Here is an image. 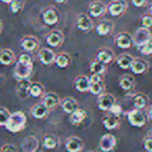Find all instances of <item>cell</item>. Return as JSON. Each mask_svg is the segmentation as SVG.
<instances>
[{
    "label": "cell",
    "mask_w": 152,
    "mask_h": 152,
    "mask_svg": "<svg viewBox=\"0 0 152 152\" xmlns=\"http://www.w3.org/2000/svg\"><path fill=\"white\" fill-rule=\"evenodd\" d=\"M90 78V90L93 95H101L104 91V83L101 75L99 74H92Z\"/></svg>",
    "instance_id": "52a82bcc"
},
{
    "label": "cell",
    "mask_w": 152,
    "mask_h": 152,
    "mask_svg": "<svg viewBox=\"0 0 152 152\" xmlns=\"http://www.w3.org/2000/svg\"><path fill=\"white\" fill-rule=\"evenodd\" d=\"M34 69V63H22V61H17L14 69V76L17 80L21 79H28L29 76L32 73Z\"/></svg>",
    "instance_id": "7a4b0ae2"
},
{
    "label": "cell",
    "mask_w": 152,
    "mask_h": 152,
    "mask_svg": "<svg viewBox=\"0 0 152 152\" xmlns=\"http://www.w3.org/2000/svg\"><path fill=\"white\" fill-rule=\"evenodd\" d=\"M106 10H107V7L100 0H95L89 4V13L94 18L101 17L102 15L105 14Z\"/></svg>",
    "instance_id": "5bb4252c"
},
{
    "label": "cell",
    "mask_w": 152,
    "mask_h": 152,
    "mask_svg": "<svg viewBox=\"0 0 152 152\" xmlns=\"http://www.w3.org/2000/svg\"><path fill=\"white\" fill-rule=\"evenodd\" d=\"M42 103L44 104L48 110H53V108H55L59 103H61V99H59L57 94L47 93L43 96Z\"/></svg>",
    "instance_id": "d6986e66"
},
{
    "label": "cell",
    "mask_w": 152,
    "mask_h": 152,
    "mask_svg": "<svg viewBox=\"0 0 152 152\" xmlns=\"http://www.w3.org/2000/svg\"><path fill=\"white\" fill-rule=\"evenodd\" d=\"M2 28H3V23H2V21H1V19H0V34L2 31Z\"/></svg>",
    "instance_id": "681fc988"
},
{
    "label": "cell",
    "mask_w": 152,
    "mask_h": 152,
    "mask_svg": "<svg viewBox=\"0 0 152 152\" xmlns=\"http://www.w3.org/2000/svg\"><path fill=\"white\" fill-rule=\"evenodd\" d=\"M132 103L134 108H137V110H144V108L147 106L148 103V97L145 95V94H135L132 97Z\"/></svg>",
    "instance_id": "1f68e13d"
},
{
    "label": "cell",
    "mask_w": 152,
    "mask_h": 152,
    "mask_svg": "<svg viewBox=\"0 0 152 152\" xmlns=\"http://www.w3.org/2000/svg\"><path fill=\"white\" fill-rule=\"evenodd\" d=\"M144 148L148 152H152V137H149V135H147L144 139Z\"/></svg>",
    "instance_id": "60d3db41"
},
{
    "label": "cell",
    "mask_w": 152,
    "mask_h": 152,
    "mask_svg": "<svg viewBox=\"0 0 152 152\" xmlns=\"http://www.w3.org/2000/svg\"><path fill=\"white\" fill-rule=\"evenodd\" d=\"M147 0H131V3L134 5L135 7H142L146 4Z\"/></svg>",
    "instance_id": "ee69618b"
},
{
    "label": "cell",
    "mask_w": 152,
    "mask_h": 152,
    "mask_svg": "<svg viewBox=\"0 0 152 152\" xmlns=\"http://www.w3.org/2000/svg\"><path fill=\"white\" fill-rule=\"evenodd\" d=\"M115 103H116V97L110 93H102L98 97L97 105L98 108L102 112H108Z\"/></svg>",
    "instance_id": "ba28073f"
},
{
    "label": "cell",
    "mask_w": 152,
    "mask_h": 152,
    "mask_svg": "<svg viewBox=\"0 0 152 152\" xmlns=\"http://www.w3.org/2000/svg\"><path fill=\"white\" fill-rule=\"evenodd\" d=\"M3 152H17V148L15 145H12V144H7L1 148Z\"/></svg>",
    "instance_id": "7bdbcfd3"
},
{
    "label": "cell",
    "mask_w": 152,
    "mask_h": 152,
    "mask_svg": "<svg viewBox=\"0 0 152 152\" xmlns=\"http://www.w3.org/2000/svg\"><path fill=\"white\" fill-rule=\"evenodd\" d=\"M59 145V139L55 134H46L43 139V147L47 150L55 149Z\"/></svg>",
    "instance_id": "83f0119b"
},
{
    "label": "cell",
    "mask_w": 152,
    "mask_h": 152,
    "mask_svg": "<svg viewBox=\"0 0 152 152\" xmlns=\"http://www.w3.org/2000/svg\"><path fill=\"white\" fill-rule=\"evenodd\" d=\"M26 122H27L26 115L23 112H21V110H18V112L11 114L7 124H5V128L10 132H20V131H22L25 128Z\"/></svg>",
    "instance_id": "6da1fadb"
},
{
    "label": "cell",
    "mask_w": 152,
    "mask_h": 152,
    "mask_svg": "<svg viewBox=\"0 0 152 152\" xmlns=\"http://www.w3.org/2000/svg\"><path fill=\"white\" fill-rule=\"evenodd\" d=\"M48 110H49L48 108L41 102V103H38L34 106H32L30 113H31V116L34 117V119H37V120H42V119L47 117Z\"/></svg>",
    "instance_id": "484cf974"
},
{
    "label": "cell",
    "mask_w": 152,
    "mask_h": 152,
    "mask_svg": "<svg viewBox=\"0 0 152 152\" xmlns=\"http://www.w3.org/2000/svg\"><path fill=\"white\" fill-rule=\"evenodd\" d=\"M117 145V139L114 134L106 133L101 137L99 141V147L103 152H110L116 147Z\"/></svg>",
    "instance_id": "30bf717a"
},
{
    "label": "cell",
    "mask_w": 152,
    "mask_h": 152,
    "mask_svg": "<svg viewBox=\"0 0 152 152\" xmlns=\"http://www.w3.org/2000/svg\"><path fill=\"white\" fill-rule=\"evenodd\" d=\"M54 64L58 68L65 69L70 65V56L67 53H59V54L55 55Z\"/></svg>",
    "instance_id": "d6a6232c"
},
{
    "label": "cell",
    "mask_w": 152,
    "mask_h": 152,
    "mask_svg": "<svg viewBox=\"0 0 152 152\" xmlns=\"http://www.w3.org/2000/svg\"><path fill=\"white\" fill-rule=\"evenodd\" d=\"M56 3H61V4H63V3H66L68 1V0H54Z\"/></svg>",
    "instance_id": "bcb514c9"
},
{
    "label": "cell",
    "mask_w": 152,
    "mask_h": 152,
    "mask_svg": "<svg viewBox=\"0 0 152 152\" xmlns=\"http://www.w3.org/2000/svg\"><path fill=\"white\" fill-rule=\"evenodd\" d=\"M23 152H37L39 149V140L34 135H28L21 142Z\"/></svg>",
    "instance_id": "9a60e30c"
},
{
    "label": "cell",
    "mask_w": 152,
    "mask_h": 152,
    "mask_svg": "<svg viewBox=\"0 0 152 152\" xmlns=\"http://www.w3.org/2000/svg\"><path fill=\"white\" fill-rule=\"evenodd\" d=\"M150 41H152V31L150 30V28L142 26V27L137 28L134 34H132V42L137 48Z\"/></svg>",
    "instance_id": "3957f363"
},
{
    "label": "cell",
    "mask_w": 152,
    "mask_h": 152,
    "mask_svg": "<svg viewBox=\"0 0 152 152\" xmlns=\"http://www.w3.org/2000/svg\"><path fill=\"white\" fill-rule=\"evenodd\" d=\"M39 59L41 64L44 66H50L54 63L55 54L51 49L49 48H43L39 51Z\"/></svg>",
    "instance_id": "e0dca14e"
},
{
    "label": "cell",
    "mask_w": 152,
    "mask_h": 152,
    "mask_svg": "<svg viewBox=\"0 0 152 152\" xmlns=\"http://www.w3.org/2000/svg\"><path fill=\"white\" fill-rule=\"evenodd\" d=\"M119 86L124 91H130L134 86V77L129 74L123 75L119 80Z\"/></svg>",
    "instance_id": "4dcf8cb0"
},
{
    "label": "cell",
    "mask_w": 152,
    "mask_h": 152,
    "mask_svg": "<svg viewBox=\"0 0 152 152\" xmlns=\"http://www.w3.org/2000/svg\"><path fill=\"white\" fill-rule=\"evenodd\" d=\"M127 120H128L129 124L133 127H143L147 122V117L146 114L143 112V110H137V108H133L130 112L127 113Z\"/></svg>",
    "instance_id": "277c9868"
},
{
    "label": "cell",
    "mask_w": 152,
    "mask_h": 152,
    "mask_svg": "<svg viewBox=\"0 0 152 152\" xmlns=\"http://www.w3.org/2000/svg\"><path fill=\"white\" fill-rule=\"evenodd\" d=\"M21 47L25 52H34L40 47V41L32 36H26L21 40Z\"/></svg>",
    "instance_id": "7c38bea8"
},
{
    "label": "cell",
    "mask_w": 152,
    "mask_h": 152,
    "mask_svg": "<svg viewBox=\"0 0 152 152\" xmlns=\"http://www.w3.org/2000/svg\"><path fill=\"white\" fill-rule=\"evenodd\" d=\"M18 61H22V63H31L32 57H31V55H30L29 53L24 52V53H22V54H20Z\"/></svg>",
    "instance_id": "b9f144b4"
},
{
    "label": "cell",
    "mask_w": 152,
    "mask_h": 152,
    "mask_svg": "<svg viewBox=\"0 0 152 152\" xmlns=\"http://www.w3.org/2000/svg\"><path fill=\"white\" fill-rule=\"evenodd\" d=\"M133 57L131 56L128 53H123L120 56L117 58V65L120 69L126 70V69H130V66L132 64Z\"/></svg>",
    "instance_id": "f546056e"
},
{
    "label": "cell",
    "mask_w": 152,
    "mask_h": 152,
    "mask_svg": "<svg viewBox=\"0 0 152 152\" xmlns=\"http://www.w3.org/2000/svg\"><path fill=\"white\" fill-rule=\"evenodd\" d=\"M96 58L106 65V64L112 63V61L114 59V52L107 48H102L97 52Z\"/></svg>",
    "instance_id": "f1b7e54d"
},
{
    "label": "cell",
    "mask_w": 152,
    "mask_h": 152,
    "mask_svg": "<svg viewBox=\"0 0 152 152\" xmlns=\"http://www.w3.org/2000/svg\"><path fill=\"white\" fill-rule=\"evenodd\" d=\"M102 124H103L104 128L108 129V130L116 129L120 125V117L108 113L105 116L102 117Z\"/></svg>",
    "instance_id": "ac0fdd59"
},
{
    "label": "cell",
    "mask_w": 152,
    "mask_h": 152,
    "mask_svg": "<svg viewBox=\"0 0 152 152\" xmlns=\"http://www.w3.org/2000/svg\"><path fill=\"white\" fill-rule=\"evenodd\" d=\"M140 52L144 55H151L152 54V41L144 44L143 46L139 47Z\"/></svg>",
    "instance_id": "74e56055"
},
{
    "label": "cell",
    "mask_w": 152,
    "mask_h": 152,
    "mask_svg": "<svg viewBox=\"0 0 152 152\" xmlns=\"http://www.w3.org/2000/svg\"><path fill=\"white\" fill-rule=\"evenodd\" d=\"M11 11L13 14H18L22 9H23L24 5V0H13L11 3Z\"/></svg>",
    "instance_id": "8d00e7d4"
},
{
    "label": "cell",
    "mask_w": 152,
    "mask_h": 152,
    "mask_svg": "<svg viewBox=\"0 0 152 152\" xmlns=\"http://www.w3.org/2000/svg\"><path fill=\"white\" fill-rule=\"evenodd\" d=\"M65 149L68 152H80L83 149V142L78 137H70L65 143Z\"/></svg>",
    "instance_id": "4fadbf2b"
},
{
    "label": "cell",
    "mask_w": 152,
    "mask_h": 152,
    "mask_svg": "<svg viewBox=\"0 0 152 152\" xmlns=\"http://www.w3.org/2000/svg\"><path fill=\"white\" fill-rule=\"evenodd\" d=\"M141 23L143 27L151 28L152 27V16L150 15V14L144 15L143 17L141 18Z\"/></svg>",
    "instance_id": "f35d334b"
},
{
    "label": "cell",
    "mask_w": 152,
    "mask_h": 152,
    "mask_svg": "<svg viewBox=\"0 0 152 152\" xmlns=\"http://www.w3.org/2000/svg\"><path fill=\"white\" fill-rule=\"evenodd\" d=\"M15 61V53L9 48L0 50V64L3 66H10Z\"/></svg>",
    "instance_id": "cb8c5ba5"
},
{
    "label": "cell",
    "mask_w": 152,
    "mask_h": 152,
    "mask_svg": "<svg viewBox=\"0 0 152 152\" xmlns=\"http://www.w3.org/2000/svg\"><path fill=\"white\" fill-rule=\"evenodd\" d=\"M148 11H149V14L152 16V2L149 4V7H148Z\"/></svg>",
    "instance_id": "c3c4849f"
},
{
    "label": "cell",
    "mask_w": 152,
    "mask_h": 152,
    "mask_svg": "<svg viewBox=\"0 0 152 152\" xmlns=\"http://www.w3.org/2000/svg\"><path fill=\"white\" fill-rule=\"evenodd\" d=\"M30 83L28 79H21V80H18L17 88H16V92H17V95L19 96L22 99H25L29 96V87Z\"/></svg>",
    "instance_id": "7402d4cb"
},
{
    "label": "cell",
    "mask_w": 152,
    "mask_h": 152,
    "mask_svg": "<svg viewBox=\"0 0 152 152\" xmlns=\"http://www.w3.org/2000/svg\"><path fill=\"white\" fill-rule=\"evenodd\" d=\"M128 3L126 0H113L107 5V11L113 17H119L126 12Z\"/></svg>",
    "instance_id": "5b68a950"
},
{
    "label": "cell",
    "mask_w": 152,
    "mask_h": 152,
    "mask_svg": "<svg viewBox=\"0 0 152 152\" xmlns=\"http://www.w3.org/2000/svg\"><path fill=\"white\" fill-rule=\"evenodd\" d=\"M44 93V87L40 83H31L29 87V96L34 98H39Z\"/></svg>",
    "instance_id": "836d02e7"
},
{
    "label": "cell",
    "mask_w": 152,
    "mask_h": 152,
    "mask_svg": "<svg viewBox=\"0 0 152 152\" xmlns=\"http://www.w3.org/2000/svg\"><path fill=\"white\" fill-rule=\"evenodd\" d=\"M105 70H106L105 64L101 63V61H98L97 58L92 61L91 66H90V71H91L92 74H99V75H102V74L105 72Z\"/></svg>",
    "instance_id": "e575fe53"
},
{
    "label": "cell",
    "mask_w": 152,
    "mask_h": 152,
    "mask_svg": "<svg viewBox=\"0 0 152 152\" xmlns=\"http://www.w3.org/2000/svg\"><path fill=\"white\" fill-rule=\"evenodd\" d=\"M75 89L78 92H88L90 90V78L86 75H79L75 79Z\"/></svg>",
    "instance_id": "4316f807"
},
{
    "label": "cell",
    "mask_w": 152,
    "mask_h": 152,
    "mask_svg": "<svg viewBox=\"0 0 152 152\" xmlns=\"http://www.w3.org/2000/svg\"><path fill=\"white\" fill-rule=\"evenodd\" d=\"M10 116H11L10 110L3 106H0V126H5Z\"/></svg>",
    "instance_id": "d590c367"
},
{
    "label": "cell",
    "mask_w": 152,
    "mask_h": 152,
    "mask_svg": "<svg viewBox=\"0 0 152 152\" xmlns=\"http://www.w3.org/2000/svg\"><path fill=\"white\" fill-rule=\"evenodd\" d=\"M64 42V34L59 30H52L46 37V43L50 47H57Z\"/></svg>",
    "instance_id": "2e32d148"
},
{
    "label": "cell",
    "mask_w": 152,
    "mask_h": 152,
    "mask_svg": "<svg viewBox=\"0 0 152 152\" xmlns=\"http://www.w3.org/2000/svg\"><path fill=\"white\" fill-rule=\"evenodd\" d=\"M59 12L57 11V9H55L54 7H48L43 11L42 13V18L43 22L46 25L52 26L57 24V22L59 21Z\"/></svg>",
    "instance_id": "8992f818"
},
{
    "label": "cell",
    "mask_w": 152,
    "mask_h": 152,
    "mask_svg": "<svg viewBox=\"0 0 152 152\" xmlns=\"http://www.w3.org/2000/svg\"><path fill=\"white\" fill-rule=\"evenodd\" d=\"M148 117L150 118V120H152V106L150 107L149 112H148Z\"/></svg>",
    "instance_id": "f6af8a7d"
},
{
    "label": "cell",
    "mask_w": 152,
    "mask_h": 152,
    "mask_svg": "<svg viewBox=\"0 0 152 152\" xmlns=\"http://www.w3.org/2000/svg\"><path fill=\"white\" fill-rule=\"evenodd\" d=\"M108 112L110 113V114H113V115H115V116H118V117H120V115L122 114V107H121V105L120 104H117V103H115L114 105L110 107V110H108Z\"/></svg>",
    "instance_id": "ab89813d"
},
{
    "label": "cell",
    "mask_w": 152,
    "mask_h": 152,
    "mask_svg": "<svg viewBox=\"0 0 152 152\" xmlns=\"http://www.w3.org/2000/svg\"><path fill=\"white\" fill-rule=\"evenodd\" d=\"M148 135H149V137H152V128L150 129L149 131H148Z\"/></svg>",
    "instance_id": "816d5d0a"
},
{
    "label": "cell",
    "mask_w": 152,
    "mask_h": 152,
    "mask_svg": "<svg viewBox=\"0 0 152 152\" xmlns=\"http://www.w3.org/2000/svg\"><path fill=\"white\" fill-rule=\"evenodd\" d=\"M88 114L85 110L83 108H77L76 110H74L71 115H70V122L73 125H79L83 122H85V120L87 119Z\"/></svg>",
    "instance_id": "d4e9b609"
},
{
    "label": "cell",
    "mask_w": 152,
    "mask_h": 152,
    "mask_svg": "<svg viewBox=\"0 0 152 152\" xmlns=\"http://www.w3.org/2000/svg\"><path fill=\"white\" fill-rule=\"evenodd\" d=\"M130 70L135 75L144 74L148 70V63L143 58H133L130 66Z\"/></svg>",
    "instance_id": "ffe728a7"
},
{
    "label": "cell",
    "mask_w": 152,
    "mask_h": 152,
    "mask_svg": "<svg viewBox=\"0 0 152 152\" xmlns=\"http://www.w3.org/2000/svg\"><path fill=\"white\" fill-rule=\"evenodd\" d=\"M95 29L98 36L105 37L108 36L110 34H112V31L114 30V24L110 20H103V21L98 23V25L96 26Z\"/></svg>",
    "instance_id": "44dd1931"
},
{
    "label": "cell",
    "mask_w": 152,
    "mask_h": 152,
    "mask_svg": "<svg viewBox=\"0 0 152 152\" xmlns=\"http://www.w3.org/2000/svg\"><path fill=\"white\" fill-rule=\"evenodd\" d=\"M0 152H3V151H2V150H1V149H0Z\"/></svg>",
    "instance_id": "f5cc1de1"
},
{
    "label": "cell",
    "mask_w": 152,
    "mask_h": 152,
    "mask_svg": "<svg viewBox=\"0 0 152 152\" xmlns=\"http://www.w3.org/2000/svg\"><path fill=\"white\" fill-rule=\"evenodd\" d=\"M3 83H4V76L0 75V86L2 85Z\"/></svg>",
    "instance_id": "7dc6e473"
},
{
    "label": "cell",
    "mask_w": 152,
    "mask_h": 152,
    "mask_svg": "<svg viewBox=\"0 0 152 152\" xmlns=\"http://www.w3.org/2000/svg\"><path fill=\"white\" fill-rule=\"evenodd\" d=\"M76 26L80 31L83 32H89L93 29L94 23L92 19L86 14H80L76 19Z\"/></svg>",
    "instance_id": "8fae6325"
},
{
    "label": "cell",
    "mask_w": 152,
    "mask_h": 152,
    "mask_svg": "<svg viewBox=\"0 0 152 152\" xmlns=\"http://www.w3.org/2000/svg\"><path fill=\"white\" fill-rule=\"evenodd\" d=\"M115 43L116 45L121 49H128L132 46V34H130L129 32L122 31L119 32L115 38Z\"/></svg>",
    "instance_id": "9c48e42d"
},
{
    "label": "cell",
    "mask_w": 152,
    "mask_h": 152,
    "mask_svg": "<svg viewBox=\"0 0 152 152\" xmlns=\"http://www.w3.org/2000/svg\"><path fill=\"white\" fill-rule=\"evenodd\" d=\"M61 106L63 108V110L68 115H71L74 110H76L78 108V104L74 98L72 97H66L61 101Z\"/></svg>",
    "instance_id": "603a6c76"
},
{
    "label": "cell",
    "mask_w": 152,
    "mask_h": 152,
    "mask_svg": "<svg viewBox=\"0 0 152 152\" xmlns=\"http://www.w3.org/2000/svg\"><path fill=\"white\" fill-rule=\"evenodd\" d=\"M1 1H2V2H4V3H9V4H10L13 0H1Z\"/></svg>",
    "instance_id": "f907efd6"
}]
</instances>
